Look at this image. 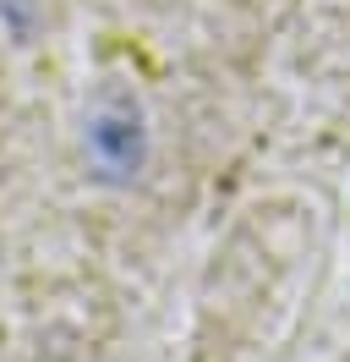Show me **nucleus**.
<instances>
[{
    "label": "nucleus",
    "instance_id": "1",
    "mask_svg": "<svg viewBox=\"0 0 350 362\" xmlns=\"http://www.w3.org/2000/svg\"><path fill=\"white\" fill-rule=\"evenodd\" d=\"M88 154L109 181H126L143 170L148 154V132H143V110L126 88H104L88 110Z\"/></svg>",
    "mask_w": 350,
    "mask_h": 362
}]
</instances>
